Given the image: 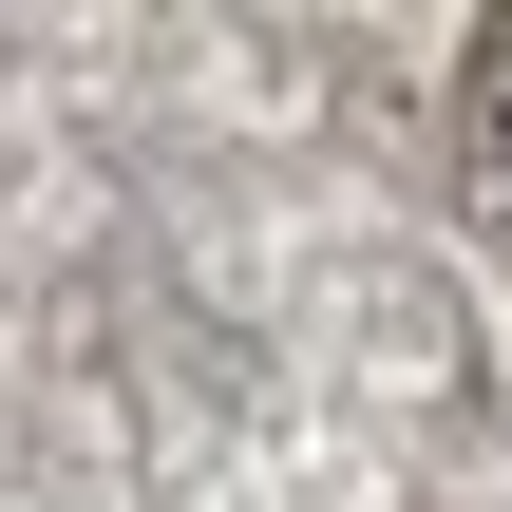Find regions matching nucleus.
<instances>
[{"label": "nucleus", "mask_w": 512, "mask_h": 512, "mask_svg": "<svg viewBox=\"0 0 512 512\" xmlns=\"http://www.w3.org/2000/svg\"><path fill=\"white\" fill-rule=\"evenodd\" d=\"M494 209H512V95H494Z\"/></svg>", "instance_id": "f257e3e1"}]
</instances>
